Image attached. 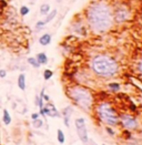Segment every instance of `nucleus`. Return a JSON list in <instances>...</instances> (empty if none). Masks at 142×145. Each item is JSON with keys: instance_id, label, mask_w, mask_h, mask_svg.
<instances>
[{"instance_id": "obj_1", "label": "nucleus", "mask_w": 142, "mask_h": 145, "mask_svg": "<svg viewBox=\"0 0 142 145\" xmlns=\"http://www.w3.org/2000/svg\"><path fill=\"white\" fill-rule=\"evenodd\" d=\"M83 17L88 29L95 35L106 33L114 25L112 3L108 0L91 1L85 7Z\"/></svg>"}, {"instance_id": "obj_2", "label": "nucleus", "mask_w": 142, "mask_h": 145, "mask_svg": "<svg viewBox=\"0 0 142 145\" xmlns=\"http://www.w3.org/2000/svg\"><path fill=\"white\" fill-rule=\"evenodd\" d=\"M91 70L99 78H112L119 72V63L113 57L105 53L97 54L90 63Z\"/></svg>"}, {"instance_id": "obj_3", "label": "nucleus", "mask_w": 142, "mask_h": 145, "mask_svg": "<svg viewBox=\"0 0 142 145\" xmlns=\"http://www.w3.org/2000/svg\"><path fill=\"white\" fill-rule=\"evenodd\" d=\"M67 94L71 101L85 112H89L93 108L95 97L92 92L82 85H72L67 90Z\"/></svg>"}, {"instance_id": "obj_4", "label": "nucleus", "mask_w": 142, "mask_h": 145, "mask_svg": "<svg viewBox=\"0 0 142 145\" xmlns=\"http://www.w3.org/2000/svg\"><path fill=\"white\" fill-rule=\"evenodd\" d=\"M95 110L99 120L105 123L106 126H116L119 124L118 112L110 102L102 101L95 105Z\"/></svg>"}, {"instance_id": "obj_5", "label": "nucleus", "mask_w": 142, "mask_h": 145, "mask_svg": "<svg viewBox=\"0 0 142 145\" xmlns=\"http://www.w3.org/2000/svg\"><path fill=\"white\" fill-rule=\"evenodd\" d=\"M113 9V22L114 24H124L131 20L133 12L131 6L124 1H119L117 3H112Z\"/></svg>"}, {"instance_id": "obj_6", "label": "nucleus", "mask_w": 142, "mask_h": 145, "mask_svg": "<svg viewBox=\"0 0 142 145\" xmlns=\"http://www.w3.org/2000/svg\"><path fill=\"white\" fill-rule=\"evenodd\" d=\"M74 125H76L77 134H78L80 141H81L84 145H87L88 141H89V135H88V129H87L85 120H84L83 118H78V119H76V121H74Z\"/></svg>"}, {"instance_id": "obj_7", "label": "nucleus", "mask_w": 142, "mask_h": 145, "mask_svg": "<svg viewBox=\"0 0 142 145\" xmlns=\"http://www.w3.org/2000/svg\"><path fill=\"white\" fill-rule=\"evenodd\" d=\"M119 123H121L122 126L126 130H137L139 127L138 120L131 114H121V115H119Z\"/></svg>"}, {"instance_id": "obj_8", "label": "nucleus", "mask_w": 142, "mask_h": 145, "mask_svg": "<svg viewBox=\"0 0 142 145\" xmlns=\"http://www.w3.org/2000/svg\"><path fill=\"white\" fill-rule=\"evenodd\" d=\"M39 114L42 116H50V118H59L60 116L59 111L57 110L56 105L53 103H51L50 101L43 105L42 109H40Z\"/></svg>"}, {"instance_id": "obj_9", "label": "nucleus", "mask_w": 142, "mask_h": 145, "mask_svg": "<svg viewBox=\"0 0 142 145\" xmlns=\"http://www.w3.org/2000/svg\"><path fill=\"white\" fill-rule=\"evenodd\" d=\"M87 24H83L82 21H74L73 24H72V28H73V30H74V32H77V33H79V35H82V36H85L87 35Z\"/></svg>"}, {"instance_id": "obj_10", "label": "nucleus", "mask_w": 142, "mask_h": 145, "mask_svg": "<svg viewBox=\"0 0 142 145\" xmlns=\"http://www.w3.org/2000/svg\"><path fill=\"white\" fill-rule=\"evenodd\" d=\"M72 112H73V110H72L70 105L66 106L64 109L62 110V119H63V123H64V125L67 127H69V125H70V119L71 115H72Z\"/></svg>"}, {"instance_id": "obj_11", "label": "nucleus", "mask_w": 142, "mask_h": 145, "mask_svg": "<svg viewBox=\"0 0 142 145\" xmlns=\"http://www.w3.org/2000/svg\"><path fill=\"white\" fill-rule=\"evenodd\" d=\"M51 39H52V37H51L50 33H43L42 36L39 38V43L41 46H43V47L49 46L51 43Z\"/></svg>"}, {"instance_id": "obj_12", "label": "nucleus", "mask_w": 142, "mask_h": 145, "mask_svg": "<svg viewBox=\"0 0 142 145\" xmlns=\"http://www.w3.org/2000/svg\"><path fill=\"white\" fill-rule=\"evenodd\" d=\"M17 83H18V88L24 91L26 90V74L24 73H20L19 76H18V80H17Z\"/></svg>"}, {"instance_id": "obj_13", "label": "nucleus", "mask_w": 142, "mask_h": 145, "mask_svg": "<svg viewBox=\"0 0 142 145\" xmlns=\"http://www.w3.org/2000/svg\"><path fill=\"white\" fill-rule=\"evenodd\" d=\"M36 59L39 62L40 65H45L48 63V57L45 52H39L37 56H36Z\"/></svg>"}, {"instance_id": "obj_14", "label": "nucleus", "mask_w": 142, "mask_h": 145, "mask_svg": "<svg viewBox=\"0 0 142 145\" xmlns=\"http://www.w3.org/2000/svg\"><path fill=\"white\" fill-rule=\"evenodd\" d=\"M57 13H58V10L57 9H53V10H50V12L46 14V18H45V24H48L49 22H51L56 17H57Z\"/></svg>"}, {"instance_id": "obj_15", "label": "nucleus", "mask_w": 142, "mask_h": 145, "mask_svg": "<svg viewBox=\"0 0 142 145\" xmlns=\"http://www.w3.org/2000/svg\"><path fill=\"white\" fill-rule=\"evenodd\" d=\"M2 122L5 123V125H9L11 123V115L7 109H5L2 112Z\"/></svg>"}, {"instance_id": "obj_16", "label": "nucleus", "mask_w": 142, "mask_h": 145, "mask_svg": "<svg viewBox=\"0 0 142 145\" xmlns=\"http://www.w3.org/2000/svg\"><path fill=\"white\" fill-rule=\"evenodd\" d=\"M50 10H51V7H50L49 3H42V5L40 6V14H41V16L48 14V13L50 12Z\"/></svg>"}, {"instance_id": "obj_17", "label": "nucleus", "mask_w": 142, "mask_h": 145, "mask_svg": "<svg viewBox=\"0 0 142 145\" xmlns=\"http://www.w3.org/2000/svg\"><path fill=\"white\" fill-rule=\"evenodd\" d=\"M27 61H28V63L32 67V68H35V69H39L40 68V64H39V62L37 61V59L36 58H34V57H30V58H28L27 59Z\"/></svg>"}, {"instance_id": "obj_18", "label": "nucleus", "mask_w": 142, "mask_h": 145, "mask_svg": "<svg viewBox=\"0 0 142 145\" xmlns=\"http://www.w3.org/2000/svg\"><path fill=\"white\" fill-rule=\"evenodd\" d=\"M29 12H30V8H29L28 6H21V7H20V9H19V14H20L21 17H26V16H28V14H29Z\"/></svg>"}, {"instance_id": "obj_19", "label": "nucleus", "mask_w": 142, "mask_h": 145, "mask_svg": "<svg viewBox=\"0 0 142 145\" xmlns=\"http://www.w3.org/2000/svg\"><path fill=\"white\" fill-rule=\"evenodd\" d=\"M57 140H58V142H59L60 144H63L64 143V141H66V136H64V133L62 132V130H58L57 131Z\"/></svg>"}, {"instance_id": "obj_20", "label": "nucleus", "mask_w": 142, "mask_h": 145, "mask_svg": "<svg viewBox=\"0 0 142 145\" xmlns=\"http://www.w3.org/2000/svg\"><path fill=\"white\" fill-rule=\"evenodd\" d=\"M108 88H109V90H111L112 92H118L120 91V84L119 83H116V82H112V83H109L108 84Z\"/></svg>"}, {"instance_id": "obj_21", "label": "nucleus", "mask_w": 142, "mask_h": 145, "mask_svg": "<svg viewBox=\"0 0 142 145\" xmlns=\"http://www.w3.org/2000/svg\"><path fill=\"white\" fill-rule=\"evenodd\" d=\"M52 75H53V72H52V70H50V69H46L45 71H43V79L48 81V80H50L51 78H52Z\"/></svg>"}, {"instance_id": "obj_22", "label": "nucleus", "mask_w": 142, "mask_h": 145, "mask_svg": "<svg viewBox=\"0 0 142 145\" xmlns=\"http://www.w3.org/2000/svg\"><path fill=\"white\" fill-rule=\"evenodd\" d=\"M32 125H34V127H36V129H40L43 125V121L40 118H38L37 120H32Z\"/></svg>"}, {"instance_id": "obj_23", "label": "nucleus", "mask_w": 142, "mask_h": 145, "mask_svg": "<svg viewBox=\"0 0 142 145\" xmlns=\"http://www.w3.org/2000/svg\"><path fill=\"white\" fill-rule=\"evenodd\" d=\"M45 25H46V24H45L43 20H39L38 22H36V29H37V30H41Z\"/></svg>"}, {"instance_id": "obj_24", "label": "nucleus", "mask_w": 142, "mask_h": 145, "mask_svg": "<svg viewBox=\"0 0 142 145\" xmlns=\"http://www.w3.org/2000/svg\"><path fill=\"white\" fill-rule=\"evenodd\" d=\"M137 70H138V72H139L142 75V59L139 61V62H138V65H137Z\"/></svg>"}, {"instance_id": "obj_25", "label": "nucleus", "mask_w": 142, "mask_h": 145, "mask_svg": "<svg viewBox=\"0 0 142 145\" xmlns=\"http://www.w3.org/2000/svg\"><path fill=\"white\" fill-rule=\"evenodd\" d=\"M6 75H7V71L5 69H0V78L3 79V78H6Z\"/></svg>"}, {"instance_id": "obj_26", "label": "nucleus", "mask_w": 142, "mask_h": 145, "mask_svg": "<svg viewBox=\"0 0 142 145\" xmlns=\"http://www.w3.org/2000/svg\"><path fill=\"white\" fill-rule=\"evenodd\" d=\"M106 131L108 132V134H110V135H114V132L112 131L111 126H106Z\"/></svg>"}, {"instance_id": "obj_27", "label": "nucleus", "mask_w": 142, "mask_h": 145, "mask_svg": "<svg viewBox=\"0 0 142 145\" xmlns=\"http://www.w3.org/2000/svg\"><path fill=\"white\" fill-rule=\"evenodd\" d=\"M38 118H40V114L39 113H32L31 114V120H37Z\"/></svg>"}, {"instance_id": "obj_28", "label": "nucleus", "mask_w": 142, "mask_h": 145, "mask_svg": "<svg viewBox=\"0 0 142 145\" xmlns=\"http://www.w3.org/2000/svg\"><path fill=\"white\" fill-rule=\"evenodd\" d=\"M88 143H89L90 145H98L97 143H95L93 141H91V140H89V141H88ZM88 143H87V144H88Z\"/></svg>"}, {"instance_id": "obj_29", "label": "nucleus", "mask_w": 142, "mask_h": 145, "mask_svg": "<svg viewBox=\"0 0 142 145\" xmlns=\"http://www.w3.org/2000/svg\"><path fill=\"white\" fill-rule=\"evenodd\" d=\"M3 11H5V10H2V9L0 8V19H1V17H2V13H3Z\"/></svg>"}, {"instance_id": "obj_30", "label": "nucleus", "mask_w": 142, "mask_h": 145, "mask_svg": "<svg viewBox=\"0 0 142 145\" xmlns=\"http://www.w3.org/2000/svg\"><path fill=\"white\" fill-rule=\"evenodd\" d=\"M140 21H141V24H142V11L140 13Z\"/></svg>"}, {"instance_id": "obj_31", "label": "nucleus", "mask_w": 142, "mask_h": 145, "mask_svg": "<svg viewBox=\"0 0 142 145\" xmlns=\"http://www.w3.org/2000/svg\"><path fill=\"white\" fill-rule=\"evenodd\" d=\"M57 1H58V2H61V1H62V0H57Z\"/></svg>"}]
</instances>
